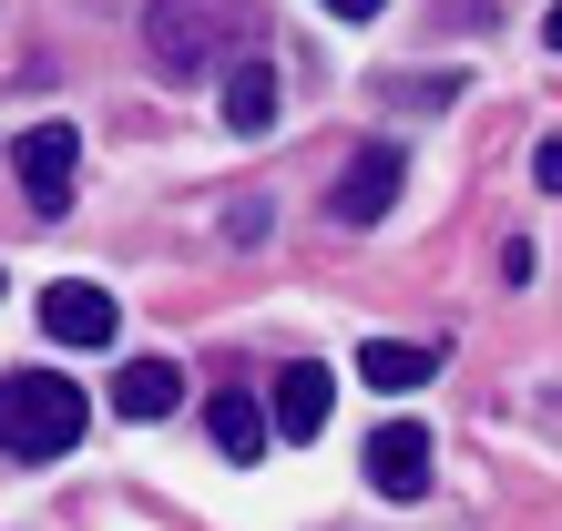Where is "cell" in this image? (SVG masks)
Wrapping results in <instances>:
<instances>
[{"label":"cell","mask_w":562,"mask_h":531,"mask_svg":"<svg viewBox=\"0 0 562 531\" xmlns=\"http://www.w3.org/2000/svg\"><path fill=\"white\" fill-rule=\"evenodd\" d=\"M154 61L164 72H205V11H194V0H154Z\"/></svg>","instance_id":"30bf717a"},{"label":"cell","mask_w":562,"mask_h":531,"mask_svg":"<svg viewBox=\"0 0 562 531\" xmlns=\"http://www.w3.org/2000/svg\"><path fill=\"white\" fill-rule=\"evenodd\" d=\"M532 184H542V194H562V144H542V154H532Z\"/></svg>","instance_id":"7c38bea8"},{"label":"cell","mask_w":562,"mask_h":531,"mask_svg":"<svg viewBox=\"0 0 562 531\" xmlns=\"http://www.w3.org/2000/svg\"><path fill=\"white\" fill-rule=\"evenodd\" d=\"M542 42H552V52H562V0H552V11H542Z\"/></svg>","instance_id":"5bb4252c"},{"label":"cell","mask_w":562,"mask_h":531,"mask_svg":"<svg viewBox=\"0 0 562 531\" xmlns=\"http://www.w3.org/2000/svg\"><path fill=\"white\" fill-rule=\"evenodd\" d=\"M82 419H92V398L61 369H11L0 379V460H21V471L82 450Z\"/></svg>","instance_id":"6da1fadb"},{"label":"cell","mask_w":562,"mask_h":531,"mask_svg":"<svg viewBox=\"0 0 562 531\" xmlns=\"http://www.w3.org/2000/svg\"><path fill=\"white\" fill-rule=\"evenodd\" d=\"M327 11H338V21H379L389 0H327Z\"/></svg>","instance_id":"4fadbf2b"},{"label":"cell","mask_w":562,"mask_h":531,"mask_svg":"<svg viewBox=\"0 0 562 531\" xmlns=\"http://www.w3.org/2000/svg\"><path fill=\"white\" fill-rule=\"evenodd\" d=\"M429 471H440V450H429L419 419H379L369 429V490H379V501H419Z\"/></svg>","instance_id":"277c9868"},{"label":"cell","mask_w":562,"mask_h":531,"mask_svg":"<svg viewBox=\"0 0 562 531\" xmlns=\"http://www.w3.org/2000/svg\"><path fill=\"white\" fill-rule=\"evenodd\" d=\"M0 286H11V276H0Z\"/></svg>","instance_id":"9a60e30c"},{"label":"cell","mask_w":562,"mask_h":531,"mask_svg":"<svg viewBox=\"0 0 562 531\" xmlns=\"http://www.w3.org/2000/svg\"><path fill=\"white\" fill-rule=\"evenodd\" d=\"M113 409L123 419H175L184 409V369L175 358H123L113 369Z\"/></svg>","instance_id":"52a82bcc"},{"label":"cell","mask_w":562,"mask_h":531,"mask_svg":"<svg viewBox=\"0 0 562 531\" xmlns=\"http://www.w3.org/2000/svg\"><path fill=\"white\" fill-rule=\"evenodd\" d=\"M358 379H369V388H389V398H409V388H429V379H440V358H429V348H409V338H369V348H358Z\"/></svg>","instance_id":"9c48e42d"},{"label":"cell","mask_w":562,"mask_h":531,"mask_svg":"<svg viewBox=\"0 0 562 531\" xmlns=\"http://www.w3.org/2000/svg\"><path fill=\"white\" fill-rule=\"evenodd\" d=\"M327 409H338V379H327V369H277V440H286V450L317 440Z\"/></svg>","instance_id":"ba28073f"},{"label":"cell","mask_w":562,"mask_h":531,"mask_svg":"<svg viewBox=\"0 0 562 531\" xmlns=\"http://www.w3.org/2000/svg\"><path fill=\"white\" fill-rule=\"evenodd\" d=\"M11 163H21V194H31V215H42V225L72 215V163H82V133L72 123H31L21 144H11Z\"/></svg>","instance_id":"7a4b0ae2"},{"label":"cell","mask_w":562,"mask_h":531,"mask_svg":"<svg viewBox=\"0 0 562 531\" xmlns=\"http://www.w3.org/2000/svg\"><path fill=\"white\" fill-rule=\"evenodd\" d=\"M225 123H236V133L277 123V72H267V61H236V72H225Z\"/></svg>","instance_id":"8fae6325"},{"label":"cell","mask_w":562,"mask_h":531,"mask_svg":"<svg viewBox=\"0 0 562 531\" xmlns=\"http://www.w3.org/2000/svg\"><path fill=\"white\" fill-rule=\"evenodd\" d=\"M42 327L61 348H113L123 338V296L92 286V276H61V286H42Z\"/></svg>","instance_id":"3957f363"},{"label":"cell","mask_w":562,"mask_h":531,"mask_svg":"<svg viewBox=\"0 0 562 531\" xmlns=\"http://www.w3.org/2000/svg\"><path fill=\"white\" fill-rule=\"evenodd\" d=\"M400 184H409V154H400V144H358V154H348V174H338V205H327V215H338V225H379L389 205H400Z\"/></svg>","instance_id":"5b68a950"},{"label":"cell","mask_w":562,"mask_h":531,"mask_svg":"<svg viewBox=\"0 0 562 531\" xmlns=\"http://www.w3.org/2000/svg\"><path fill=\"white\" fill-rule=\"evenodd\" d=\"M205 440L225 450V460H267V440H277V409L256 388H215L205 398Z\"/></svg>","instance_id":"8992f818"}]
</instances>
